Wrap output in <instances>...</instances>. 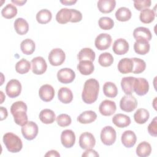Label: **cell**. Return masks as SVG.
I'll return each mask as SVG.
<instances>
[{
	"label": "cell",
	"instance_id": "obj_1",
	"mask_svg": "<svg viewBox=\"0 0 157 157\" xmlns=\"http://www.w3.org/2000/svg\"><path fill=\"white\" fill-rule=\"evenodd\" d=\"M99 90V83L94 78L87 80L84 84L82 93V98L86 104H91L94 102L98 96Z\"/></svg>",
	"mask_w": 157,
	"mask_h": 157
},
{
	"label": "cell",
	"instance_id": "obj_2",
	"mask_svg": "<svg viewBox=\"0 0 157 157\" xmlns=\"http://www.w3.org/2000/svg\"><path fill=\"white\" fill-rule=\"evenodd\" d=\"M26 111L27 105L23 101H19L12 104L10 107V112L17 124L22 126L27 123L28 116Z\"/></svg>",
	"mask_w": 157,
	"mask_h": 157
},
{
	"label": "cell",
	"instance_id": "obj_3",
	"mask_svg": "<svg viewBox=\"0 0 157 157\" xmlns=\"http://www.w3.org/2000/svg\"><path fill=\"white\" fill-rule=\"evenodd\" d=\"M3 142L7 150L12 153L19 152L23 147L21 139L12 132H7L3 136Z\"/></svg>",
	"mask_w": 157,
	"mask_h": 157
},
{
	"label": "cell",
	"instance_id": "obj_4",
	"mask_svg": "<svg viewBox=\"0 0 157 157\" xmlns=\"http://www.w3.org/2000/svg\"><path fill=\"white\" fill-rule=\"evenodd\" d=\"M101 140L105 145H111L116 140L117 134L114 128L110 126L103 128L101 132Z\"/></svg>",
	"mask_w": 157,
	"mask_h": 157
},
{
	"label": "cell",
	"instance_id": "obj_5",
	"mask_svg": "<svg viewBox=\"0 0 157 157\" xmlns=\"http://www.w3.org/2000/svg\"><path fill=\"white\" fill-rule=\"evenodd\" d=\"M21 133L23 136L28 140H33L38 134L39 128L37 124L32 121H28L25 125L21 126Z\"/></svg>",
	"mask_w": 157,
	"mask_h": 157
},
{
	"label": "cell",
	"instance_id": "obj_6",
	"mask_svg": "<svg viewBox=\"0 0 157 157\" xmlns=\"http://www.w3.org/2000/svg\"><path fill=\"white\" fill-rule=\"evenodd\" d=\"M66 55L64 51L59 48L52 49L48 54V59L51 65L58 66L61 65L65 61Z\"/></svg>",
	"mask_w": 157,
	"mask_h": 157
},
{
	"label": "cell",
	"instance_id": "obj_7",
	"mask_svg": "<svg viewBox=\"0 0 157 157\" xmlns=\"http://www.w3.org/2000/svg\"><path fill=\"white\" fill-rule=\"evenodd\" d=\"M137 106V101L135 97L131 94L123 96L120 102V109L124 112H132Z\"/></svg>",
	"mask_w": 157,
	"mask_h": 157
},
{
	"label": "cell",
	"instance_id": "obj_8",
	"mask_svg": "<svg viewBox=\"0 0 157 157\" xmlns=\"http://www.w3.org/2000/svg\"><path fill=\"white\" fill-rule=\"evenodd\" d=\"M21 85L18 80L12 79L7 83L6 92L9 98H14L18 96L21 93Z\"/></svg>",
	"mask_w": 157,
	"mask_h": 157
},
{
	"label": "cell",
	"instance_id": "obj_9",
	"mask_svg": "<svg viewBox=\"0 0 157 157\" xmlns=\"http://www.w3.org/2000/svg\"><path fill=\"white\" fill-rule=\"evenodd\" d=\"M75 77L74 71L70 68H63L57 72V78L58 81L62 83L67 84L74 81Z\"/></svg>",
	"mask_w": 157,
	"mask_h": 157
},
{
	"label": "cell",
	"instance_id": "obj_10",
	"mask_svg": "<svg viewBox=\"0 0 157 157\" xmlns=\"http://www.w3.org/2000/svg\"><path fill=\"white\" fill-rule=\"evenodd\" d=\"M32 71L34 74L42 75L47 70V64L45 60L42 56H37L31 60Z\"/></svg>",
	"mask_w": 157,
	"mask_h": 157
},
{
	"label": "cell",
	"instance_id": "obj_11",
	"mask_svg": "<svg viewBox=\"0 0 157 157\" xmlns=\"http://www.w3.org/2000/svg\"><path fill=\"white\" fill-rule=\"evenodd\" d=\"M96 144V140L94 136L88 132L82 133L79 137V145L82 149L87 150L92 148Z\"/></svg>",
	"mask_w": 157,
	"mask_h": 157
},
{
	"label": "cell",
	"instance_id": "obj_12",
	"mask_svg": "<svg viewBox=\"0 0 157 157\" xmlns=\"http://www.w3.org/2000/svg\"><path fill=\"white\" fill-rule=\"evenodd\" d=\"M112 43V37L107 33H101L95 39L94 44L96 47L99 50L108 49Z\"/></svg>",
	"mask_w": 157,
	"mask_h": 157
},
{
	"label": "cell",
	"instance_id": "obj_13",
	"mask_svg": "<svg viewBox=\"0 0 157 157\" xmlns=\"http://www.w3.org/2000/svg\"><path fill=\"white\" fill-rule=\"evenodd\" d=\"M149 90L148 81L144 78H136L134 85V91L139 96L145 95Z\"/></svg>",
	"mask_w": 157,
	"mask_h": 157
},
{
	"label": "cell",
	"instance_id": "obj_14",
	"mask_svg": "<svg viewBox=\"0 0 157 157\" xmlns=\"http://www.w3.org/2000/svg\"><path fill=\"white\" fill-rule=\"evenodd\" d=\"M117 109L116 104L110 100H104L99 105V110L104 116H110L113 115Z\"/></svg>",
	"mask_w": 157,
	"mask_h": 157
},
{
	"label": "cell",
	"instance_id": "obj_15",
	"mask_svg": "<svg viewBox=\"0 0 157 157\" xmlns=\"http://www.w3.org/2000/svg\"><path fill=\"white\" fill-rule=\"evenodd\" d=\"M61 142L62 145L67 148L74 146L75 142V135L71 129L64 130L61 134Z\"/></svg>",
	"mask_w": 157,
	"mask_h": 157
},
{
	"label": "cell",
	"instance_id": "obj_16",
	"mask_svg": "<svg viewBox=\"0 0 157 157\" xmlns=\"http://www.w3.org/2000/svg\"><path fill=\"white\" fill-rule=\"evenodd\" d=\"M40 98L45 102L51 101L55 96V90L53 87L48 84H45L40 86L39 90Z\"/></svg>",
	"mask_w": 157,
	"mask_h": 157
},
{
	"label": "cell",
	"instance_id": "obj_17",
	"mask_svg": "<svg viewBox=\"0 0 157 157\" xmlns=\"http://www.w3.org/2000/svg\"><path fill=\"white\" fill-rule=\"evenodd\" d=\"M112 50L117 55H124L129 50V44L124 39H118L114 42L112 46Z\"/></svg>",
	"mask_w": 157,
	"mask_h": 157
},
{
	"label": "cell",
	"instance_id": "obj_18",
	"mask_svg": "<svg viewBox=\"0 0 157 157\" xmlns=\"http://www.w3.org/2000/svg\"><path fill=\"white\" fill-rule=\"evenodd\" d=\"M121 140L125 147L131 148L136 144L137 140L136 135L131 130L125 131L121 135Z\"/></svg>",
	"mask_w": 157,
	"mask_h": 157
},
{
	"label": "cell",
	"instance_id": "obj_19",
	"mask_svg": "<svg viewBox=\"0 0 157 157\" xmlns=\"http://www.w3.org/2000/svg\"><path fill=\"white\" fill-rule=\"evenodd\" d=\"M150 45L149 41L144 39H137L134 44V49L136 53L139 55H145L150 50Z\"/></svg>",
	"mask_w": 157,
	"mask_h": 157
},
{
	"label": "cell",
	"instance_id": "obj_20",
	"mask_svg": "<svg viewBox=\"0 0 157 157\" xmlns=\"http://www.w3.org/2000/svg\"><path fill=\"white\" fill-rule=\"evenodd\" d=\"M72 17V9L63 8L56 15V20L60 24H66L71 21Z\"/></svg>",
	"mask_w": 157,
	"mask_h": 157
},
{
	"label": "cell",
	"instance_id": "obj_21",
	"mask_svg": "<svg viewBox=\"0 0 157 157\" xmlns=\"http://www.w3.org/2000/svg\"><path fill=\"white\" fill-rule=\"evenodd\" d=\"M116 6L115 0H99L97 3L99 10L104 13H110L113 10Z\"/></svg>",
	"mask_w": 157,
	"mask_h": 157
},
{
	"label": "cell",
	"instance_id": "obj_22",
	"mask_svg": "<svg viewBox=\"0 0 157 157\" xmlns=\"http://www.w3.org/2000/svg\"><path fill=\"white\" fill-rule=\"evenodd\" d=\"M136 77H125L121 80V86L123 92L126 94H131L134 91V85Z\"/></svg>",
	"mask_w": 157,
	"mask_h": 157
},
{
	"label": "cell",
	"instance_id": "obj_23",
	"mask_svg": "<svg viewBox=\"0 0 157 157\" xmlns=\"http://www.w3.org/2000/svg\"><path fill=\"white\" fill-rule=\"evenodd\" d=\"M113 123L118 128H125L131 124V119L129 116L118 113L113 116L112 118Z\"/></svg>",
	"mask_w": 157,
	"mask_h": 157
},
{
	"label": "cell",
	"instance_id": "obj_24",
	"mask_svg": "<svg viewBox=\"0 0 157 157\" xmlns=\"http://www.w3.org/2000/svg\"><path fill=\"white\" fill-rule=\"evenodd\" d=\"M133 63L131 58H124L120 60L118 64V69L121 74H128L132 72Z\"/></svg>",
	"mask_w": 157,
	"mask_h": 157
},
{
	"label": "cell",
	"instance_id": "obj_25",
	"mask_svg": "<svg viewBox=\"0 0 157 157\" xmlns=\"http://www.w3.org/2000/svg\"><path fill=\"white\" fill-rule=\"evenodd\" d=\"M40 120L44 124H52L55 119L56 115L52 110L45 109L40 111L39 115Z\"/></svg>",
	"mask_w": 157,
	"mask_h": 157
},
{
	"label": "cell",
	"instance_id": "obj_26",
	"mask_svg": "<svg viewBox=\"0 0 157 157\" xmlns=\"http://www.w3.org/2000/svg\"><path fill=\"white\" fill-rule=\"evenodd\" d=\"M77 69L82 75H88L94 71V66L93 62L88 60H83L78 64Z\"/></svg>",
	"mask_w": 157,
	"mask_h": 157
},
{
	"label": "cell",
	"instance_id": "obj_27",
	"mask_svg": "<svg viewBox=\"0 0 157 157\" xmlns=\"http://www.w3.org/2000/svg\"><path fill=\"white\" fill-rule=\"evenodd\" d=\"M14 28L16 33L20 35L26 34L29 30V25L26 20L18 18L15 20Z\"/></svg>",
	"mask_w": 157,
	"mask_h": 157
},
{
	"label": "cell",
	"instance_id": "obj_28",
	"mask_svg": "<svg viewBox=\"0 0 157 157\" xmlns=\"http://www.w3.org/2000/svg\"><path fill=\"white\" fill-rule=\"evenodd\" d=\"M133 36L136 40L137 39H144L148 41L151 40L152 34L148 28L145 27L136 28L133 31Z\"/></svg>",
	"mask_w": 157,
	"mask_h": 157
},
{
	"label": "cell",
	"instance_id": "obj_29",
	"mask_svg": "<svg viewBox=\"0 0 157 157\" xmlns=\"http://www.w3.org/2000/svg\"><path fill=\"white\" fill-rule=\"evenodd\" d=\"M97 118L96 113L92 110H86L78 116L77 120L82 124H88L94 121Z\"/></svg>",
	"mask_w": 157,
	"mask_h": 157
},
{
	"label": "cell",
	"instance_id": "obj_30",
	"mask_svg": "<svg viewBox=\"0 0 157 157\" xmlns=\"http://www.w3.org/2000/svg\"><path fill=\"white\" fill-rule=\"evenodd\" d=\"M58 99L64 104H69L73 99L72 91L67 87L61 88L58 93Z\"/></svg>",
	"mask_w": 157,
	"mask_h": 157
},
{
	"label": "cell",
	"instance_id": "obj_31",
	"mask_svg": "<svg viewBox=\"0 0 157 157\" xmlns=\"http://www.w3.org/2000/svg\"><path fill=\"white\" fill-rule=\"evenodd\" d=\"M151 152V147L146 141L140 142L136 148V154L139 157H147L150 155Z\"/></svg>",
	"mask_w": 157,
	"mask_h": 157
},
{
	"label": "cell",
	"instance_id": "obj_32",
	"mask_svg": "<svg viewBox=\"0 0 157 157\" xmlns=\"http://www.w3.org/2000/svg\"><path fill=\"white\" fill-rule=\"evenodd\" d=\"M149 117V112L143 108L137 109L134 115V119L138 124H144L148 121Z\"/></svg>",
	"mask_w": 157,
	"mask_h": 157
},
{
	"label": "cell",
	"instance_id": "obj_33",
	"mask_svg": "<svg viewBox=\"0 0 157 157\" xmlns=\"http://www.w3.org/2000/svg\"><path fill=\"white\" fill-rule=\"evenodd\" d=\"M156 13L153 10L150 9H145L142 10L139 15V18L141 22L148 24L151 23L155 18Z\"/></svg>",
	"mask_w": 157,
	"mask_h": 157
},
{
	"label": "cell",
	"instance_id": "obj_34",
	"mask_svg": "<svg viewBox=\"0 0 157 157\" xmlns=\"http://www.w3.org/2000/svg\"><path fill=\"white\" fill-rule=\"evenodd\" d=\"M20 48L24 54L29 55H31L34 52L36 45L32 39H26L21 42Z\"/></svg>",
	"mask_w": 157,
	"mask_h": 157
},
{
	"label": "cell",
	"instance_id": "obj_35",
	"mask_svg": "<svg viewBox=\"0 0 157 157\" xmlns=\"http://www.w3.org/2000/svg\"><path fill=\"white\" fill-rule=\"evenodd\" d=\"M95 53L90 48H82L77 55V58L80 61L88 60L93 62L95 59Z\"/></svg>",
	"mask_w": 157,
	"mask_h": 157
},
{
	"label": "cell",
	"instance_id": "obj_36",
	"mask_svg": "<svg viewBox=\"0 0 157 157\" xmlns=\"http://www.w3.org/2000/svg\"><path fill=\"white\" fill-rule=\"evenodd\" d=\"M103 92L108 98H115L118 94V88L115 84L111 82H107L103 86Z\"/></svg>",
	"mask_w": 157,
	"mask_h": 157
},
{
	"label": "cell",
	"instance_id": "obj_37",
	"mask_svg": "<svg viewBox=\"0 0 157 157\" xmlns=\"http://www.w3.org/2000/svg\"><path fill=\"white\" fill-rule=\"evenodd\" d=\"M131 10L125 7H120L115 12V17L120 21H126L131 18Z\"/></svg>",
	"mask_w": 157,
	"mask_h": 157
},
{
	"label": "cell",
	"instance_id": "obj_38",
	"mask_svg": "<svg viewBox=\"0 0 157 157\" xmlns=\"http://www.w3.org/2000/svg\"><path fill=\"white\" fill-rule=\"evenodd\" d=\"M52 14L49 10L42 9L36 14V20L40 24H46L51 21Z\"/></svg>",
	"mask_w": 157,
	"mask_h": 157
},
{
	"label": "cell",
	"instance_id": "obj_39",
	"mask_svg": "<svg viewBox=\"0 0 157 157\" xmlns=\"http://www.w3.org/2000/svg\"><path fill=\"white\" fill-rule=\"evenodd\" d=\"M17 13V7L12 4H7L1 10V14L3 17L7 19H10L16 16Z\"/></svg>",
	"mask_w": 157,
	"mask_h": 157
},
{
	"label": "cell",
	"instance_id": "obj_40",
	"mask_svg": "<svg viewBox=\"0 0 157 157\" xmlns=\"http://www.w3.org/2000/svg\"><path fill=\"white\" fill-rule=\"evenodd\" d=\"M31 69V63L26 59H21L15 64L16 71L20 74H25L29 72Z\"/></svg>",
	"mask_w": 157,
	"mask_h": 157
},
{
	"label": "cell",
	"instance_id": "obj_41",
	"mask_svg": "<svg viewBox=\"0 0 157 157\" xmlns=\"http://www.w3.org/2000/svg\"><path fill=\"white\" fill-rule=\"evenodd\" d=\"M133 63V68L132 72L133 74H140L144 72L146 68L145 62L140 58H131Z\"/></svg>",
	"mask_w": 157,
	"mask_h": 157
},
{
	"label": "cell",
	"instance_id": "obj_42",
	"mask_svg": "<svg viewBox=\"0 0 157 157\" xmlns=\"http://www.w3.org/2000/svg\"><path fill=\"white\" fill-rule=\"evenodd\" d=\"M113 57L110 53L104 52L101 53L98 58L99 64L103 67H109L113 64Z\"/></svg>",
	"mask_w": 157,
	"mask_h": 157
},
{
	"label": "cell",
	"instance_id": "obj_43",
	"mask_svg": "<svg viewBox=\"0 0 157 157\" xmlns=\"http://www.w3.org/2000/svg\"><path fill=\"white\" fill-rule=\"evenodd\" d=\"M98 25L102 29L109 30L113 27L114 21L110 17H102L99 18L98 21Z\"/></svg>",
	"mask_w": 157,
	"mask_h": 157
},
{
	"label": "cell",
	"instance_id": "obj_44",
	"mask_svg": "<svg viewBox=\"0 0 157 157\" xmlns=\"http://www.w3.org/2000/svg\"><path fill=\"white\" fill-rule=\"evenodd\" d=\"M57 124L61 127H66L71 124L72 120L71 117L66 113H62L59 115L56 118Z\"/></svg>",
	"mask_w": 157,
	"mask_h": 157
},
{
	"label": "cell",
	"instance_id": "obj_45",
	"mask_svg": "<svg viewBox=\"0 0 157 157\" xmlns=\"http://www.w3.org/2000/svg\"><path fill=\"white\" fill-rule=\"evenodd\" d=\"M150 0H135L134 1V7L137 10L142 11L144 9H148L151 6Z\"/></svg>",
	"mask_w": 157,
	"mask_h": 157
},
{
	"label": "cell",
	"instance_id": "obj_46",
	"mask_svg": "<svg viewBox=\"0 0 157 157\" xmlns=\"http://www.w3.org/2000/svg\"><path fill=\"white\" fill-rule=\"evenodd\" d=\"M148 133L154 137L157 136V117H155L148 126Z\"/></svg>",
	"mask_w": 157,
	"mask_h": 157
},
{
	"label": "cell",
	"instance_id": "obj_47",
	"mask_svg": "<svg viewBox=\"0 0 157 157\" xmlns=\"http://www.w3.org/2000/svg\"><path fill=\"white\" fill-rule=\"evenodd\" d=\"M72 17L70 22L72 23H77L79 22L82 19V13L76 10V9H72Z\"/></svg>",
	"mask_w": 157,
	"mask_h": 157
},
{
	"label": "cell",
	"instance_id": "obj_48",
	"mask_svg": "<svg viewBox=\"0 0 157 157\" xmlns=\"http://www.w3.org/2000/svg\"><path fill=\"white\" fill-rule=\"evenodd\" d=\"M82 156L83 157H88V156H99V155L97 153L96 151L93 150L92 148L87 149L82 155Z\"/></svg>",
	"mask_w": 157,
	"mask_h": 157
},
{
	"label": "cell",
	"instance_id": "obj_49",
	"mask_svg": "<svg viewBox=\"0 0 157 157\" xmlns=\"http://www.w3.org/2000/svg\"><path fill=\"white\" fill-rule=\"evenodd\" d=\"M0 112H1V120L2 121L7 118L8 115V113H7V109L4 107H0Z\"/></svg>",
	"mask_w": 157,
	"mask_h": 157
},
{
	"label": "cell",
	"instance_id": "obj_50",
	"mask_svg": "<svg viewBox=\"0 0 157 157\" xmlns=\"http://www.w3.org/2000/svg\"><path fill=\"white\" fill-rule=\"evenodd\" d=\"M45 156H55V157H59V156H60V155H59V153L57 151L54 150H52L48 151L45 155Z\"/></svg>",
	"mask_w": 157,
	"mask_h": 157
},
{
	"label": "cell",
	"instance_id": "obj_51",
	"mask_svg": "<svg viewBox=\"0 0 157 157\" xmlns=\"http://www.w3.org/2000/svg\"><path fill=\"white\" fill-rule=\"evenodd\" d=\"M60 2L62 3L63 4L66 5V6H71L74 4L75 3L77 2L76 0H64V1H60Z\"/></svg>",
	"mask_w": 157,
	"mask_h": 157
},
{
	"label": "cell",
	"instance_id": "obj_52",
	"mask_svg": "<svg viewBox=\"0 0 157 157\" xmlns=\"http://www.w3.org/2000/svg\"><path fill=\"white\" fill-rule=\"evenodd\" d=\"M12 3L17 5V6H23L24 4H25L26 2V1H19V0H12L11 1Z\"/></svg>",
	"mask_w": 157,
	"mask_h": 157
},
{
	"label": "cell",
	"instance_id": "obj_53",
	"mask_svg": "<svg viewBox=\"0 0 157 157\" xmlns=\"http://www.w3.org/2000/svg\"><path fill=\"white\" fill-rule=\"evenodd\" d=\"M0 93H1V98H1L2 99H1V103H0V104H2V102H3V101H4V99L6 98H5V96H4V97H3V96H4V94H3L2 91H0Z\"/></svg>",
	"mask_w": 157,
	"mask_h": 157
}]
</instances>
